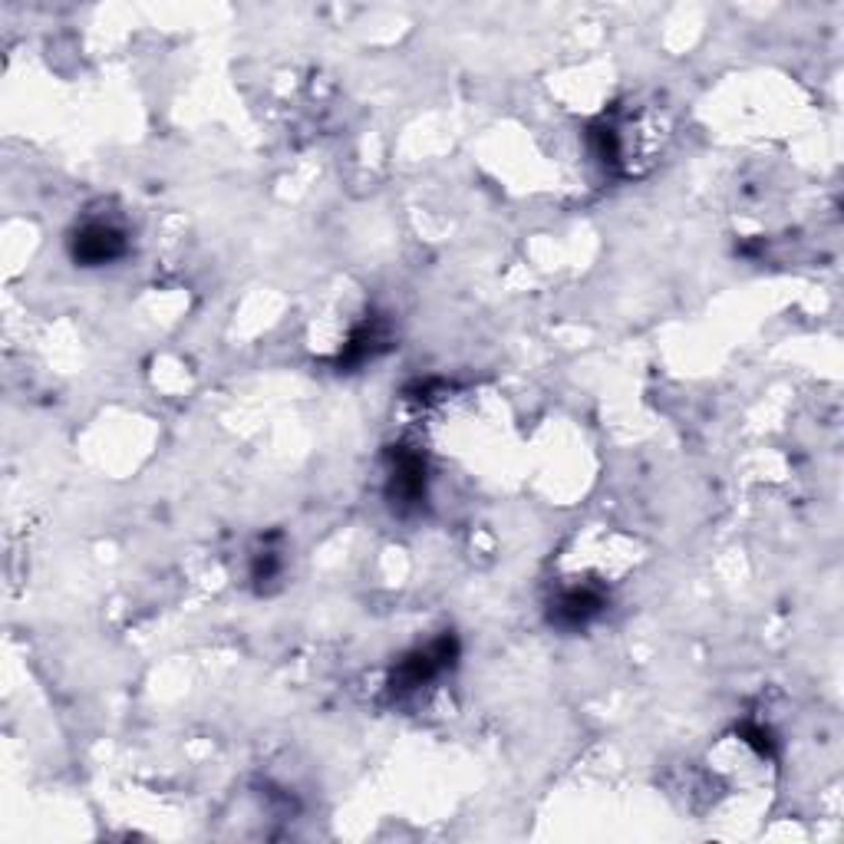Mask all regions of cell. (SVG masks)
I'll return each instance as SVG.
<instances>
[{"label":"cell","instance_id":"obj_1","mask_svg":"<svg viewBox=\"0 0 844 844\" xmlns=\"http://www.w3.org/2000/svg\"><path fill=\"white\" fill-rule=\"evenodd\" d=\"M601 607H604V597L597 594V591H564L558 601H554V607H551V621H558L561 627H567V631H577V627H584L591 617H597L601 614Z\"/></svg>","mask_w":844,"mask_h":844},{"label":"cell","instance_id":"obj_2","mask_svg":"<svg viewBox=\"0 0 844 844\" xmlns=\"http://www.w3.org/2000/svg\"><path fill=\"white\" fill-rule=\"evenodd\" d=\"M123 235L110 225H90L80 238H76V261H86L90 268L93 264H106L113 258L123 254Z\"/></svg>","mask_w":844,"mask_h":844}]
</instances>
